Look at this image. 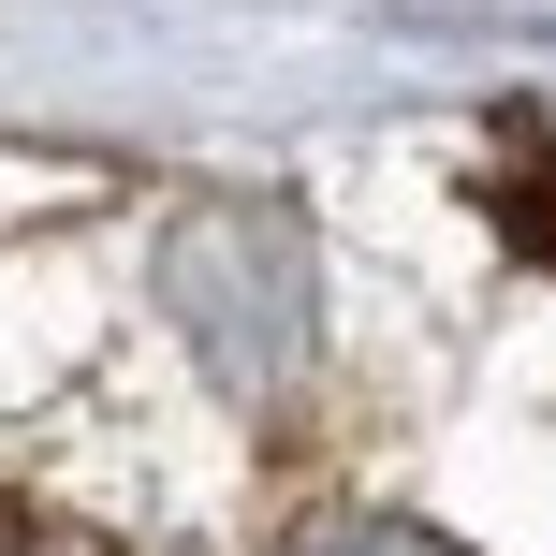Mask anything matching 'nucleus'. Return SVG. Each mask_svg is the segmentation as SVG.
Segmentation results:
<instances>
[{
  "label": "nucleus",
  "instance_id": "obj_1",
  "mask_svg": "<svg viewBox=\"0 0 556 556\" xmlns=\"http://www.w3.org/2000/svg\"><path fill=\"white\" fill-rule=\"evenodd\" d=\"M176 307L205 323L220 381H250V395L293 381V352H307V235L278 205H205L176 235Z\"/></svg>",
  "mask_w": 556,
  "mask_h": 556
},
{
  "label": "nucleus",
  "instance_id": "obj_2",
  "mask_svg": "<svg viewBox=\"0 0 556 556\" xmlns=\"http://www.w3.org/2000/svg\"><path fill=\"white\" fill-rule=\"evenodd\" d=\"M293 556H454L440 528H395V513H352V528H307Z\"/></svg>",
  "mask_w": 556,
  "mask_h": 556
},
{
  "label": "nucleus",
  "instance_id": "obj_3",
  "mask_svg": "<svg viewBox=\"0 0 556 556\" xmlns=\"http://www.w3.org/2000/svg\"><path fill=\"white\" fill-rule=\"evenodd\" d=\"M0 556H103V542H74V528H29V513H0Z\"/></svg>",
  "mask_w": 556,
  "mask_h": 556
}]
</instances>
